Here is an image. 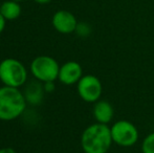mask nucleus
<instances>
[{
	"label": "nucleus",
	"instance_id": "9b49d317",
	"mask_svg": "<svg viewBox=\"0 0 154 153\" xmlns=\"http://www.w3.org/2000/svg\"><path fill=\"white\" fill-rule=\"evenodd\" d=\"M43 96L42 88L39 84H32L29 86L25 92V99L32 104H38Z\"/></svg>",
	"mask_w": 154,
	"mask_h": 153
},
{
	"label": "nucleus",
	"instance_id": "a211bd4d",
	"mask_svg": "<svg viewBox=\"0 0 154 153\" xmlns=\"http://www.w3.org/2000/svg\"><path fill=\"white\" fill-rule=\"evenodd\" d=\"M14 1H17V2H21V1H25V0H14Z\"/></svg>",
	"mask_w": 154,
	"mask_h": 153
},
{
	"label": "nucleus",
	"instance_id": "20e7f679",
	"mask_svg": "<svg viewBox=\"0 0 154 153\" xmlns=\"http://www.w3.org/2000/svg\"><path fill=\"white\" fill-rule=\"evenodd\" d=\"M110 131L113 144L124 148L134 146L140 137L136 126L127 120H120L113 123L110 127Z\"/></svg>",
	"mask_w": 154,
	"mask_h": 153
},
{
	"label": "nucleus",
	"instance_id": "2eb2a0df",
	"mask_svg": "<svg viewBox=\"0 0 154 153\" xmlns=\"http://www.w3.org/2000/svg\"><path fill=\"white\" fill-rule=\"evenodd\" d=\"M54 89H55L54 82H47V83H45V90L46 91H53Z\"/></svg>",
	"mask_w": 154,
	"mask_h": 153
},
{
	"label": "nucleus",
	"instance_id": "6e6552de",
	"mask_svg": "<svg viewBox=\"0 0 154 153\" xmlns=\"http://www.w3.org/2000/svg\"><path fill=\"white\" fill-rule=\"evenodd\" d=\"M83 77V68L78 62L68 61L60 66L59 81L65 85H73L80 81Z\"/></svg>",
	"mask_w": 154,
	"mask_h": 153
},
{
	"label": "nucleus",
	"instance_id": "f3484780",
	"mask_svg": "<svg viewBox=\"0 0 154 153\" xmlns=\"http://www.w3.org/2000/svg\"><path fill=\"white\" fill-rule=\"evenodd\" d=\"M34 1H36L37 3H39V4H46V3H48V2H51V0H34Z\"/></svg>",
	"mask_w": 154,
	"mask_h": 153
},
{
	"label": "nucleus",
	"instance_id": "f257e3e1",
	"mask_svg": "<svg viewBox=\"0 0 154 153\" xmlns=\"http://www.w3.org/2000/svg\"><path fill=\"white\" fill-rule=\"evenodd\" d=\"M112 144L110 127L105 124H91L81 135V147L85 153H107Z\"/></svg>",
	"mask_w": 154,
	"mask_h": 153
},
{
	"label": "nucleus",
	"instance_id": "4468645a",
	"mask_svg": "<svg viewBox=\"0 0 154 153\" xmlns=\"http://www.w3.org/2000/svg\"><path fill=\"white\" fill-rule=\"evenodd\" d=\"M5 24H6V20L1 15V13H0V34L4 31V29H5Z\"/></svg>",
	"mask_w": 154,
	"mask_h": 153
},
{
	"label": "nucleus",
	"instance_id": "1a4fd4ad",
	"mask_svg": "<svg viewBox=\"0 0 154 153\" xmlns=\"http://www.w3.org/2000/svg\"><path fill=\"white\" fill-rule=\"evenodd\" d=\"M92 115L97 123L108 125L113 120L114 109L110 102L100 99L99 101L93 103Z\"/></svg>",
	"mask_w": 154,
	"mask_h": 153
},
{
	"label": "nucleus",
	"instance_id": "9d476101",
	"mask_svg": "<svg viewBox=\"0 0 154 153\" xmlns=\"http://www.w3.org/2000/svg\"><path fill=\"white\" fill-rule=\"evenodd\" d=\"M0 13L6 21H12L19 18L21 15V6L19 2L14 0H6L0 5Z\"/></svg>",
	"mask_w": 154,
	"mask_h": 153
},
{
	"label": "nucleus",
	"instance_id": "39448f33",
	"mask_svg": "<svg viewBox=\"0 0 154 153\" xmlns=\"http://www.w3.org/2000/svg\"><path fill=\"white\" fill-rule=\"evenodd\" d=\"M31 72L32 76L40 82H55L59 77L60 65L53 57L39 56L32 60Z\"/></svg>",
	"mask_w": 154,
	"mask_h": 153
},
{
	"label": "nucleus",
	"instance_id": "f03ea898",
	"mask_svg": "<svg viewBox=\"0 0 154 153\" xmlns=\"http://www.w3.org/2000/svg\"><path fill=\"white\" fill-rule=\"evenodd\" d=\"M26 107L25 96L19 88L5 86L0 88V120L13 121L20 116Z\"/></svg>",
	"mask_w": 154,
	"mask_h": 153
},
{
	"label": "nucleus",
	"instance_id": "7ed1b4c3",
	"mask_svg": "<svg viewBox=\"0 0 154 153\" xmlns=\"http://www.w3.org/2000/svg\"><path fill=\"white\" fill-rule=\"evenodd\" d=\"M26 80L27 70L19 60L8 58L0 62V81L5 86L19 88Z\"/></svg>",
	"mask_w": 154,
	"mask_h": 153
},
{
	"label": "nucleus",
	"instance_id": "0eeeda50",
	"mask_svg": "<svg viewBox=\"0 0 154 153\" xmlns=\"http://www.w3.org/2000/svg\"><path fill=\"white\" fill-rule=\"evenodd\" d=\"M51 23L56 31L64 35H68L75 32L78 26V21L75 15L65 10L56 12L51 19Z\"/></svg>",
	"mask_w": 154,
	"mask_h": 153
},
{
	"label": "nucleus",
	"instance_id": "f8f14e48",
	"mask_svg": "<svg viewBox=\"0 0 154 153\" xmlns=\"http://www.w3.org/2000/svg\"><path fill=\"white\" fill-rule=\"evenodd\" d=\"M142 153H154V132H151L142 143Z\"/></svg>",
	"mask_w": 154,
	"mask_h": 153
},
{
	"label": "nucleus",
	"instance_id": "dca6fc26",
	"mask_svg": "<svg viewBox=\"0 0 154 153\" xmlns=\"http://www.w3.org/2000/svg\"><path fill=\"white\" fill-rule=\"evenodd\" d=\"M0 153H16V151L11 147H5L0 149Z\"/></svg>",
	"mask_w": 154,
	"mask_h": 153
},
{
	"label": "nucleus",
	"instance_id": "ddd939ff",
	"mask_svg": "<svg viewBox=\"0 0 154 153\" xmlns=\"http://www.w3.org/2000/svg\"><path fill=\"white\" fill-rule=\"evenodd\" d=\"M75 33L81 37H87L91 33V27L87 23H78V26L75 29Z\"/></svg>",
	"mask_w": 154,
	"mask_h": 153
},
{
	"label": "nucleus",
	"instance_id": "423d86ee",
	"mask_svg": "<svg viewBox=\"0 0 154 153\" xmlns=\"http://www.w3.org/2000/svg\"><path fill=\"white\" fill-rule=\"evenodd\" d=\"M79 96L87 103H95L101 99L103 85L101 80L93 75H85L77 83Z\"/></svg>",
	"mask_w": 154,
	"mask_h": 153
}]
</instances>
